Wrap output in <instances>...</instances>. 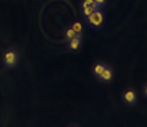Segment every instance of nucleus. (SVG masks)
<instances>
[{"label":"nucleus","mask_w":147,"mask_h":127,"mask_svg":"<svg viewBox=\"0 0 147 127\" xmlns=\"http://www.w3.org/2000/svg\"><path fill=\"white\" fill-rule=\"evenodd\" d=\"M97 9H100V5L96 4V3H93V4H86V3L82 1V14H84L85 18H86V16H89L92 12L97 11Z\"/></svg>","instance_id":"39448f33"},{"label":"nucleus","mask_w":147,"mask_h":127,"mask_svg":"<svg viewBox=\"0 0 147 127\" xmlns=\"http://www.w3.org/2000/svg\"><path fill=\"white\" fill-rule=\"evenodd\" d=\"M94 1H96V4H98L100 7H101V5L105 4V1H107V0H94Z\"/></svg>","instance_id":"9d476101"},{"label":"nucleus","mask_w":147,"mask_h":127,"mask_svg":"<svg viewBox=\"0 0 147 127\" xmlns=\"http://www.w3.org/2000/svg\"><path fill=\"white\" fill-rule=\"evenodd\" d=\"M70 127H78V126H70Z\"/></svg>","instance_id":"ddd939ff"},{"label":"nucleus","mask_w":147,"mask_h":127,"mask_svg":"<svg viewBox=\"0 0 147 127\" xmlns=\"http://www.w3.org/2000/svg\"><path fill=\"white\" fill-rule=\"evenodd\" d=\"M86 22L88 26H90L92 28H101V26L104 24V14L101 9L94 11L89 16H86Z\"/></svg>","instance_id":"f257e3e1"},{"label":"nucleus","mask_w":147,"mask_h":127,"mask_svg":"<svg viewBox=\"0 0 147 127\" xmlns=\"http://www.w3.org/2000/svg\"><path fill=\"white\" fill-rule=\"evenodd\" d=\"M70 28L76 32V34H82V24H81L80 22H74L73 24H71Z\"/></svg>","instance_id":"6e6552de"},{"label":"nucleus","mask_w":147,"mask_h":127,"mask_svg":"<svg viewBox=\"0 0 147 127\" xmlns=\"http://www.w3.org/2000/svg\"><path fill=\"white\" fill-rule=\"evenodd\" d=\"M121 100L125 105L128 107H132V105L136 104V100H138V96H136V92L134 89H125L123 93H121Z\"/></svg>","instance_id":"f03ea898"},{"label":"nucleus","mask_w":147,"mask_h":127,"mask_svg":"<svg viewBox=\"0 0 147 127\" xmlns=\"http://www.w3.org/2000/svg\"><path fill=\"white\" fill-rule=\"evenodd\" d=\"M16 58H18L16 53H15L13 50H8V51L4 54V63L7 66L11 68V66H13V65L16 63Z\"/></svg>","instance_id":"20e7f679"},{"label":"nucleus","mask_w":147,"mask_h":127,"mask_svg":"<svg viewBox=\"0 0 147 127\" xmlns=\"http://www.w3.org/2000/svg\"><path fill=\"white\" fill-rule=\"evenodd\" d=\"M84 3H86V4H93L96 1H94V0H84Z\"/></svg>","instance_id":"9b49d317"},{"label":"nucleus","mask_w":147,"mask_h":127,"mask_svg":"<svg viewBox=\"0 0 147 127\" xmlns=\"http://www.w3.org/2000/svg\"><path fill=\"white\" fill-rule=\"evenodd\" d=\"M112 78H113V72H112V68H109V66L107 65V68L102 70V73L97 77V80L100 82H108V81H111Z\"/></svg>","instance_id":"7ed1b4c3"},{"label":"nucleus","mask_w":147,"mask_h":127,"mask_svg":"<svg viewBox=\"0 0 147 127\" xmlns=\"http://www.w3.org/2000/svg\"><path fill=\"white\" fill-rule=\"evenodd\" d=\"M105 68H107V65H105V63H97V65L94 66V69H93L94 76H96V77H98V76L101 74L102 70H104Z\"/></svg>","instance_id":"0eeeda50"},{"label":"nucleus","mask_w":147,"mask_h":127,"mask_svg":"<svg viewBox=\"0 0 147 127\" xmlns=\"http://www.w3.org/2000/svg\"><path fill=\"white\" fill-rule=\"evenodd\" d=\"M81 46V34H77L73 39L69 41V49L70 50H78Z\"/></svg>","instance_id":"423d86ee"},{"label":"nucleus","mask_w":147,"mask_h":127,"mask_svg":"<svg viewBox=\"0 0 147 127\" xmlns=\"http://www.w3.org/2000/svg\"><path fill=\"white\" fill-rule=\"evenodd\" d=\"M76 35H77V34H76L74 31H73L71 28H67V30H66V38H67V41H70V39H73V38H74Z\"/></svg>","instance_id":"1a4fd4ad"},{"label":"nucleus","mask_w":147,"mask_h":127,"mask_svg":"<svg viewBox=\"0 0 147 127\" xmlns=\"http://www.w3.org/2000/svg\"><path fill=\"white\" fill-rule=\"evenodd\" d=\"M144 96H146V97H147V85L144 86Z\"/></svg>","instance_id":"f8f14e48"}]
</instances>
